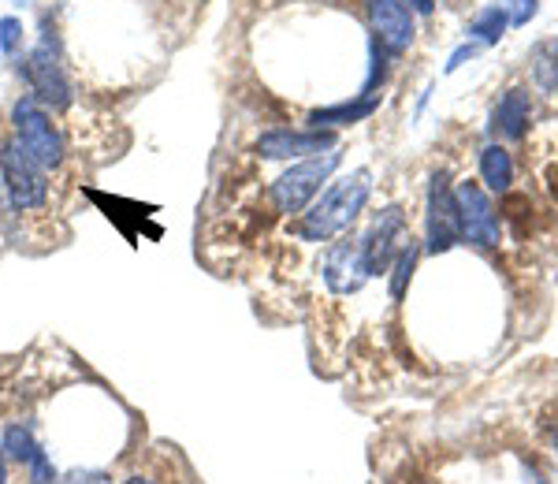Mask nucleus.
Listing matches in <instances>:
<instances>
[{"label":"nucleus","instance_id":"obj_25","mask_svg":"<svg viewBox=\"0 0 558 484\" xmlns=\"http://www.w3.org/2000/svg\"><path fill=\"white\" fill-rule=\"evenodd\" d=\"M0 484H8V451H4V436H0Z\"/></svg>","mask_w":558,"mask_h":484},{"label":"nucleus","instance_id":"obj_23","mask_svg":"<svg viewBox=\"0 0 558 484\" xmlns=\"http://www.w3.org/2000/svg\"><path fill=\"white\" fill-rule=\"evenodd\" d=\"M120 484H165V481H160V473H134V477L120 481Z\"/></svg>","mask_w":558,"mask_h":484},{"label":"nucleus","instance_id":"obj_10","mask_svg":"<svg viewBox=\"0 0 558 484\" xmlns=\"http://www.w3.org/2000/svg\"><path fill=\"white\" fill-rule=\"evenodd\" d=\"M336 149L331 131H268L257 138V154L268 160H291V157H317Z\"/></svg>","mask_w":558,"mask_h":484},{"label":"nucleus","instance_id":"obj_4","mask_svg":"<svg viewBox=\"0 0 558 484\" xmlns=\"http://www.w3.org/2000/svg\"><path fill=\"white\" fill-rule=\"evenodd\" d=\"M339 160H343V154H339V149H328V154H317V157L302 160V165L287 168L283 176L268 183V205H272L276 213H283V217L302 213L305 205L320 194V186L328 183V176L339 168Z\"/></svg>","mask_w":558,"mask_h":484},{"label":"nucleus","instance_id":"obj_6","mask_svg":"<svg viewBox=\"0 0 558 484\" xmlns=\"http://www.w3.org/2000/svg\"><path fill=\"white\" fill-rule=\"evenodd\" d=\"M407 217H402L399 205H391V209H384L380 217L368 223V231L362 239H357V246H362V262H365V273L368 276H380L387 265H395V257H399L402 242H407Z\"/></svg>","mask_w":558,"mask_h":484},{"label":"nucleus","instance_id":"obj_24","mask_svg":"<svg viewBox=\"0 0 558 484\" xmlns=\"http://www.w3.org/2000/svg\"><path fill=\"white\" fill-rule=\"evenodd\" d=\"M407 4L413 8V12H421V15H432V8H436V0H407Z\"/></svg>","mask_w":558,"mask_h":484},{"label":"nucleus","instance_id":"obj_19","mask_svg":"<svg viewBox=\"0 0 558 484\" xmlns=\"http://www.w3.org/2000/svg\"><path fill=\"white\" fill-rule=\"evenodd\" d=\"M26 481L31 484H60L57 465H52V459L45 451H38L31 462H26Z\"/></svg>","mask_w":558,"mask_h":484},{"label":"nucleus","instance_id":"obj_15","mask_svg":"<svg viewBox=\"0 0 558 484\" xmlns=\"http://www.w3.org/2000/svg\"><path fill=\"white\" fill-rule=\"evenodd\" d=\"M4 451H8V459H12L15 465H26L34 455L41 451V444L34 440V433H31V425H26V421H8V425H4Z\"/></svg>","mask_w":558,"mask_h":484},{"label":"nucleus","instance_id":"obj_18","mask_svg":"<svg viewBox=\"0 0 558 484\" xmlns=\"http://www.w3.org/2000/svg\"><path fill=\"white\" fill-rule=\"evenodd\" d=\"M417 254H421L417 239L402 242L399 257H395V276H391V294H395V299H402V294H407V283H410V276H413V265H417Z\"/></svg>","mask_w":558,"mask_h":484},{"label":"nucleus","instance_id":"obj_7","mask_svg":"<svg viewBox=\"0 0 558 484\" xmlns=\"http://www.w3.org/2000/svg\"><path fill=\"white\" fill-rule=\"evenodd\" d=\"M458 217H462V239L476 242V246H499V217L492 209V198L484 194L481 183L465 179L454 191Z\"/></svg>","mask_w":558,"mask_h":484},{"label":"nucleus","instance_id":"obj_8","mask_svg":"<svg viewBox=\"0 0 558 484\" xmlns=\"http://www.w3.org/2000/svg\"><path fill=\"white\" fill-rule=\"evenodd\" d=\"M462 239V217H458L454 191L447 186V176H432L428 186V250L432 254H444L454 242Z\"/></svg>","mask_w":558,"mask_h":484},{"label":"nucleus","instance_id":"obj_14","mask_svg":"<svg viewBox=\"0 0 558 484\" xmlns=\"http://www.w3.org/2000/svg\"><path fill=\"white\" fill-rule=\"evenodd\" d=\"M481 179H484V186L495 191V194L510 191V183H514V160H510L507 149H502V146H484Z\"/></svg>","mask_w":558,"mask_h":484},{"label":"nucleus","instance_id":"obj_12","mask_svg":"<svg viewBox=\"0 0 558 484\" xmlns=\"http://www.w3.org/2000/svg\"><path fill=\"white\" fill-rule=\"evenodd\" d=\"M376 105H380V94H365L362 101H343L336 105V109H317L310 116V128L313 131H328V128H343V123H357L365 120V116L376 112Z\"/></svg>","mask_w":558,"mask_h":484},{"label":"nucleus","instance_id":"obj_2","mask_svg":"<svg viewBox=\"0 0 558 484\" xmlns=\"http://www.w3.org/2000/svg\"><path fill=\"white\" fill-rule=\"evenodd\" d=\"M12 138L31 154L45 172H60L68 160V146H64V134L57 131L52 116L45 112V105H38L34 97H20L12 105Z\"/></svg>","mask_w":558,"mask_h":484},{"label":"nucleus","instance_id":"obj_22","mask_svg":"<svg viewBox=\"0 0 558 484\" xmlns=\"http://www.w3.org/2000/svg\"><path fill=\"white\" fill-rule=\"evenodd\" d=\"M507 4L514 8V15H510V23L514 26H525L536 15V0H507Z\"/></svg>","mask_w":558,"mask_h":484},{"label":"nucleus","instance_id":"obj_17","mask_svg":"<svg viewBox=\"0 0 558 484\" xmlns=\"http://www.w3.org/2000/svg\"><path fill=\"white\" fill-rule=\"evenodd\" d=\"M507 8L502 4H492V8H484L481 15L473 20V26H470V34L473 38H481L484 45H499V38H502V31H507Z\"/></svg>","mask_w":558,"mask_h":484},{"label":"nucleus","instance_id":"obj_11","mask_svg":"<svg viewBox=\"0 0 558 484\" xmlns=\"http://www.w3.org/2000/svg\"><path fill=\"white\" fill-rule=\"evenodd\" d=\"M368 280L365 262H362V246L357 242H339L328 250L324 257V283L336 294H354L357 287Z\"/></svg>","mask_w":558,"mask_h":484},{"label":"nucleus","instance_id":"obj_1","mask_svg":"<svg viewBox=\"0 0 558 484\" xmlns=\"http://www.w3.org/2000/svg\"><path fill=\"white\" fill-rule=\"evenodd\" d=\"M368 194H373V176H368L365 168L336 179V183L302 213L299 235L305 242H328V239L343 235L350 223L357 220V213L365 209Z\"/></svg>","mask_w":558,"mask_h":484},{"label":"nucleus","instance_id":"obj_20","mask_svg":"<svg viewBox=\"0 0 558 484\" xmlns=\"http://www.w3.org/2000/svg\"><path fill=\"white\" fill-rule=\"evenodd\" d=\"M60 484H120L108 470H68Z\"/></svg>","mask_w":558,"mask_h":484},{"label":"nucleus","instance_id":"obj_9","mask_svg":"<svg viewBox=\"0 0 558 484\" xmlns=\"http://www.w3.org/2000/svg\"><path fill=\"white\" fill-rule=\"evenodd\" d=\"M365 12H368V26L373 34L380 38L384 49L391 52H407L413 45V12L407 8V0H365Z\"/></svg>","mask_w":558,"mask_h":484},{"label":"nucleus","instance_id":"obj_5","mask_svg":"<svg viewBox=\"0 0 558 484\" xmlns=\"http://www.w3.org/2000/svg\"><path fill=\"white\" fill-rule=\"evenodd\" d=\"M26 86H31V97L38 105H49V109H68L71 105V83L60 68V57H57V45L45 34V38L34 45V52L26 57V64L20 68Z\"/></svg>","mask_w":558,"mask_h":484},{"label":"nucleus","instance_id":"obj_26","mask_svg":"<svg viewBox=\"0 0 558 484\" xmlns=\"http://www.w3.org/2000/svg\"><path fill=\"white\" fill-rule=\"evenodd\" d=\"M0 52H4V45H0Z\"/></svg>","mask_w":558,"mask_h":484},{"label":"nucleus","instance_id":"obj_13","mask_svg":"<svg viewBox=\"0 0 558 484\" xmlns=\"http://www.w3.org/2000/svg\"><path fill=\"white\" fill-rule=\"evenodd\" d=\"M529 123V94L525 89H507V97L495 109V123L492 128L502 134V138H521Z\"/></svg>","mask_w":558,"mask_h":484},{"label":"nucleus","instance_id":"obj_21","mask_svg":"<svg viewBox=\"0 0 558 484\" xmlns=\"http://www.w3.org/2000/svg\"><path fill=\"white\" fill-rule=\"evenodd\" d=\"M20 38H23V23L15 20V15L0 20V45H4V52H15V49H20Z\"/></svg>","mask_w":558,"mask_h":484},{"label":"nucleus","instance_id":"obj_3","mask_svg":"<svg viewBox=\"0 0 558 484\" xmlns=\"http://www.w3.org/2000/svg\"><path fill=\"white\" fill-rule=\"evenodd\" d=\"M0 183H4L8 209L15 217L45 209V202H49V172L15 138H8L0 146Z\"/></svg>","mask_w":558,"mask_h":484},{"label":"nucleus","instance_id":"obj_16","mask_svg":"<svg viewBox=\"0 0 558 484\" xmlns=\"http://www.w3.org/2000/svg\"><path fill=\"white\" fill-rule=\"evenodd\" d=\"M529 68H533L539 89H558V38L539 41L533 57H529Z\"/></svg>","mask_w":558,"mask_h":484}]
</instances>
